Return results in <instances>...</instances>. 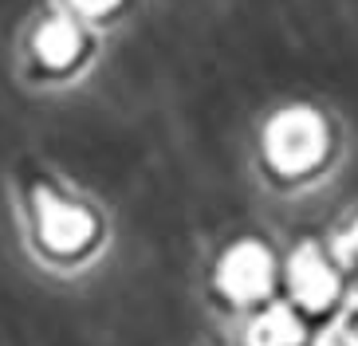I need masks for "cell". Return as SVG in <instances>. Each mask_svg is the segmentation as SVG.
I'll list each match as a JSON object with an SVG mask.
<instances>
[{"label": "cell", "mask_w": 358, "mask_h": 346, "mask_svg": "<svg viewBox=\"0 0 358 346\" xmlns=\"http://www.w3.org/2000/svg\"><path fill=\"white\" fill-rule=\"evenodd\" d=\"M331 157V126L311 106H287L264 126V161L275 178L303 181Z\"/></svg>", "instance_id": "cell-1"}, {"label": "cell", "mask_w": 358, "mask_h": 346, "mask_svg": "<svg viewBox=\"0 0 358 346\" xmlns=\"http://www.w3.org/2000/svg\"><path fill=\"white\" fill-rule=\"evenodd\" d=\"M32 232L36 248L55 264H79L99 248L103 224L87 205L59 197L55 189L40 185L32 193Z\"/></svg>", "instance_id": "cell-2"}, {"label": "cell", "mask_w": 358, "mask_h": 346, "mask_svg": "<svg viewBox=\"0 0 358 346\" xmlns=\"http://www.w3.org/2000/svg\"><path fill=\"white\" fill-rule=\"evenodd\" d=\"M32 48H36V59L43 67H71L79 59V52H83V31L75 28V20L55 16V20H48L36 31Z\"/></svg>", "instance_id": "cell-3"}, {"label": "cell", "mask_w": 358, "mask_h": 346, "mask_svg": "<svg viewBox=\"0 0 358 346\" xmlns=\"http://www.w3.org/2000/svg\"><path fill=\"white\" fill-rule=\"evenodd\" d=\"M221 283L229 287L236 299L244 295H256L268 283V260H264V252L252 248V244H241V248L229 252V260L221 264Z\"/></svg>", "instance_id": "cell-4"}, {"label": "cell", "mask_w": 358, "mask_h": 346, "mask_svg": "<svg viewBox=\"0 0 358 346\" xmlns=\"http://www.w3.org/2000/svg\"><path fill=\"white\" fill-rule=\"evenodd\" d=\"M71 4L83 12V16H106L110 8H118V0H71Z\"/></svg>", "instance_id": "cell-5"}]
</instances>
